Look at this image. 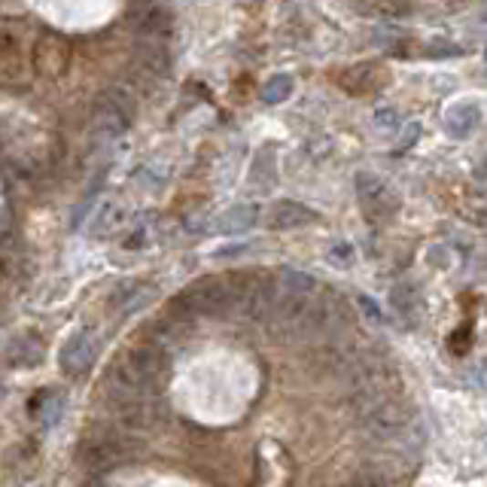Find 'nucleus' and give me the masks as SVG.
I'll return each mask as SVG.
<instances>
[{
    "label": "nucleus",
    "mask_w": 487,
    "mask_h": 487,
    "mask_svg": "<svg viewBox=\"0 0 487 487\" xmlns=\"http://www.w3.org/2000/svg\"><path fill=\"white\" fill-rule=\"evenodd\" d=\"M183 299L192 314H207V317H225L238 311V286L234 277H202L183 293Z\"/></svg>",
    "instance_id": "obj_1"
},
{
    "label": "nucleus",
    "mask_w": 487,
    "mask_h": 487,
    "mask_svg": "<svg viewBox=\"0 0 487 487\" xmlns=\"http://www.w3.org/2000/svg\"><path fill=\"white\" fill-rule=\"evenodd\" d=\"M140 454V441H134L125 432H101V436H88L79 445L77 457L83 460V466L88 469H113L122 463H131Z\"/></svg>",
    "instance_id": "obj_2"
},
{
    "label": "nucleus",
    "mask_w": 487,
    "mask_h": 487,
    "mask_svg": "<svg viewBox=\"0 0 487 487\" xmlns=\"http://www.w3.org/2000/svg\"><path fill=\"white\" fill-rule=\"evenodd\" d=\"M134 119V104L131 98L122 92V88H107V92L98 98L95 107V129L104 138H116L131 125Z\"/></svg>",
    "instance_id": "obj_3"
},
{
    "label": "nucleus",
    "mask_w": 487,
    "mask_h": 487,
    "mask_svg": "<svg viewBox=\"0 0 487 487\" xmlns=\"http://www.w3.org/2000/svg\"><path fill=\"white\" fill-rule=\"evenodd\" d=\"M357 195L375 220H387V216H393L396 207H399L396 195L390 192V186L381 183L375 174H366V171L363 174H357Z\"/></svg>",
    "instance_id": "obj_4"
},
{
    "label": "nucleus",
    "mask_w": 487,
    "mask_h": 487,
    "mask_svg": "<svg viewBox=\"0 0 487 487\" xmlns=\"http://www.w3.org/2000/svg\"><path fill=\"white\" fill-rule=\"evenodd\" d=\"M92 363H95V338H92V332H88V329L77 332V336L65 345V350H61V368H65L70 378H77V375H83Z\"/></svg>",
    "instance_id": "obj_5"
},
{
    "label": "nucleus",
    "mask_w": 487,
    "mask_h": 487,
    "mask_svg": "<svg viewBox=\"0 0 487 487\" xmlns=\"http://www.w3.org/2000/svg\"><path fill=\"white\" fill-rule=\"evenodd\" d=\"M390 308L409 329L418 326L423 314V295L418 290V284H396L390 290Z\"/></svg>",
    "instance_id": "obj_6"
},
{
    "label": "nucleus",
    "mask_w": 487,
    "mask_h": 487,
    "mask_svg": "<svg viewBox=\"0 0 487 487\" xmlns=\"http://www.w3.org/2000/svg\"><path fill=\"white\" fill-rule=\"evenodd\" d=\"M478 122H482V107L472 101H457L445 113V131L454 140H466L478 129Z\"/></svg>",
    "instance_id": "obj_7"
},
{
    "label": "nucleus",
    "mask_w": 487,
    "mask_h": 487,
    "mask_svg": "<svg viewBox=\"0 0 487 487\" xmlns=\"http://www.w3.org/2000/svg\"><path fill=\"white\" fill-rule=\"evenodd\" d=\"M131 16H134V28H138V34L150 37L152 43H159L171 31V16L161 10V6H152V4L134 6Z\"/></svg>",
    "instance_id": "obj_8"
},
{
    "label": "nucleus",
    "mask_w": 487,
    "mask_h": 487,
    "mask_svg": "<svg viewBox=\"0 0 487 487\" xmlns=\"http://www.w3.org/2000/svg\"><path fill=\"white\" fill-rule=\"evenodd\" d=\"M34 61H37V70H43L47 77H58L61 70L67 67V47L65 40L58 37H43L34 49Z\"/></svg>",
    "instance_id": "obj_9"
},
{
    "label": "nucleus",
    "mask_w": 487,
    "mask_h": 487,
    "mask_svg": "<svg viewBox=\"0 0 487 487\" xmlns=\"http://www.w3.org/2000/svg\"><path fill=\"white\" fill-rule=\"evenodd\" d=\"M308 223H314V211H308L299 202H290V198L275 202L272 211H268V225L272 229H295V225H308Z\"/></svg>",
    "instance_id": "obj_10"
},
{
    "label": "nucleus",
    "mask_w": 487,
    "mask_h": 487,
    "mask_svg": "<svg viewBox=\"0 0 487 487\" xmlns=\"http://www.w3.org/2000/svg\"><path fill=\"white\" fill-rule=\"evenodd\" d=\"M256 216H259V211H256L254 204H238V207H232V211H225V213H223L220 229H223L225 234L247 232L250 225L256 223Z\"/></svg>",
    "instance_id": "obj_11"
},
{
    "label": "nucleus",
    "mask_w": 487,
    "mask_h": 487,
    "mask_svg": "<svg viewBox=\"0 0 487 487\" xmlns=\"http://www.w3.org/2000/svg\"><path fill=\"white\" fill-rule=\"evenodd\" d=\"M43 399H47V393H40L37 399L28 405V409H31L34 418L43 423V427H52V423L61 418V405H65V396L49 390V405H43Z\"/></svg>",
    "instance_id": "obj_12"
},
{
    "label": "nucleus",
    "mask_w": 487,
    "mask_h": 487,
    "mask_svg": "<svg viewBox=\"0 0 487 487\" xmlns=\"http://www.w3.org/2000/svg\"><path fill=\"white\" fill-rule=\"evenodd\" d=\"M31 345H37V336H25L16 341V347L10 350V359L16 366H37L43 359V347L31 350Z\"/></svg>",
    "instance_id": "obj_13"
},
{
    "label": "nucleus",
    "mask_w": 487,
    "mask_h": 487,
    "mask_svg": "<svg viewBox=\"0 0 487 487\" xmlns=\"http://www.w3.org/2000/svg\"><path fill=\"white\" fill-rule=\"evenodd\" d=\"M290 95H293V77H286V74H277L263 86V101L265 104H281Z\"/></svg>",
    "instance_id": "obj_14"
},
{
    "label": "nucleus",
    "mask_w": 487,
    "mask_h": 487,
    "mask_svg": "<svg viewBox=\"0 0 487 487\" xmlns=\"http://www.w3.org/2000/svg\"><path fill=\"white\" fill-rule=\"evenodd\" d=\"M281 284H284V293H293V295H308L311 290H317V281L305 272H295V268H286L281 275Z\"/></svg>",
    "instance_id": "obj_15"
},
{
    "label": "nucleus",
    "mask_w": 487,
    "mask_h": 487,
    "mask_svg": "<svg viewBox=\"0 0 487 487\" xmlns=\"http://www.w3.org/2000/svg\"><path fill=\"white\" fill-rule=\"evenodd\" d=\"M357 305H359V308L366 311V317H368V320H372V323H378V326H387V323H390V317H384V314H381V308H378V305H375L372 299H368V295H359V299H357Z\"/></svg>",
    "instance_id": "obj_16"
},
{
    "label": "nucleus",
    "mask_w": 487,
    "mask_h": 487,
    "mask_svg": "<svg viewBox=\"0 0 487 487\" xmlns=\"http://www.w3.org/2000/svg\"><path fill=\"white\" fill-rule=\"evenodd\" d=\"M375 125L381 131H396V129H399V113L390 110V107H384V110L375 113Z\"/></svg>",
    "instance_id": "obj_17"
},
{
    "label": "nucleus",
    "mask_w": 487,
    "mask_h": 487,
    "mask_svg": "<svg viewBox=\"0 0 487 487\" xmlns=\"http://www.w3.org/2000/svg\"><path fill=\"white\" fill-rule=\"evenodd\" d=\"M427 259H430V263L436 265V268H448V265H451V256H448V250L441 247V244H436V247L427 250Z\"/></svg>",
    "instance_id": "obj_18"
},
{
    "label": "nucleus",
    "mask_w": 487,
    "mask_h": 487,
    "mask_svg": "<svg viewBox=\"0 0 487 487\" xmlns=\"http://www.w3.org/2000/svg\"><path fill=\"white\" fill-rule=\"evenodd\" d=\"M350 487H390V484L378 475H357L354 482H350Z\"/></svg>",
    "instance_id": "obj_19"
},
{
    "label": "nucleus",
    "mask_w": 487,
    "mask_h": 487,
    "mask_svg": "<svg viewBox=\"0 0 487 487\" xmlns=\"http://www.w3.org/2000/svg\"><path fill=\"white\" fill-rule=\"evenodd\" d=\"M350 256H354V250H350L347 244H336V247L329 250V259H338L341 265H347V263H350Z\"/></svg>",
    "instance_id": "obj_20"
},
{
    "label": "nucleus",
    "mask_w": 487,
    "mask_h": 487,
    "mask_svg": "<svg viewBox=\"0 0 487 487\" xmlns=\"http://www.w3.org/2000/svg\"><path fill=\"white\" fill-rule=\"evenodd\" d=\"M418 125H409V134H405V138H402V147H411V143H414V138H418Z\"/></svg>",
    "instance_id": "obj_21"
},
{
    "label": "nucleus",
    "mask_w": 487,
    "mask_h": 487,
    "mask_svg": "<svg viewBox=\"0 0 487 487\" xmlns=\"http://www.w3.org/2000/svg\"><path fill=\"white\" fill-rule=\"evenodd\" d=\"M472 220H475L478 225H487V207H478V211H475V216H472Z\"/></svg>",
    "instance_id": "obj_22"
},
{
    "label": "nucleus",
    "mask_w": 487,
    "mask_h": 487,
    "mask_svg": "<svg viewBox=\"0 0 487 487\" xmlns=\"http://www.w3.org/2000/svg\"><path fill=\"white\" fill-rule=\"evenodd\" d=\"M478 177H487V161L482 165V171H478Z\"/></svg>",
    "instance_id": "obj_23"
},
{
    "label": "nucleus",
    "mask_w": 487,
    "mask_h": 487,
    "mask_svg": "<svg viewBox=\"0 0 487 487\" xmlns=\"http://www.w3.org/2000/svg\"><path fill=\"white\" fill-rule=\"evenodd\" d=\"M0 393H4V387H0Z\"/></svg>",
    "instance_id": "obj_24"
}]
</instances>
